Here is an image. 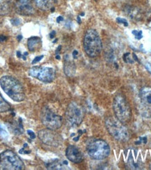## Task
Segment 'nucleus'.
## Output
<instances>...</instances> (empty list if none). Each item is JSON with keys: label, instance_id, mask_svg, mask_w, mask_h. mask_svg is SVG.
Here are the masks:
<instances>
[{"label": "nucleus", "instance_id": "nucleus-1", "mask_svg": "<svg viewBox=\"0 0 151 170\" xmlns=\"http://www.w3.org/2000/svg\"><path fill=\"white\" fill-rule=\"evenodd\" d=\"M0 85L9 97L16 102H22L25 98L22 85L18 80L11 76H3L0 79Z\"/></svg>", "mask_w": 151, "mask_h": 170}, {"label": "nucleus", "instance_id": "nucleus-2", "mask_svg": "<svg viewBox=\"0 0 151 170\" xmlns=\"http://www.w3.org/2000/svg\"><path fill=\"white\" fill-rule=\"evenodd\" d=\"M83 48L86 53L90 57H96L101 53L102 42L96 30L90 29L85 34Z\"/></svg>", "mask_w": 151, "mask_h": 170}, {"label": "nucleus", "instance_id": "nucleus-3", "mask_svg": "<svg viewBox=\"0 0 151 170\" xmlns=\"http://www.w3.org/2000/svg\"><path fill=\"white\" fill-rule=\"evenodd\" d=\"M106 128L109 134L119 142H128L130 138V135L123 123L117 118L108 117L105 121Z\"/></svg>", "mask_w": 151, "mask_h": 170}, {"label": "nucleus", "instance_id": "nucleus-4", "mask_svg": "<svg viewBox=\"0 0 151 170\" xmlns=\"http://www.w3.org/2000/svg\"><path fill=\"white\" fill-rule=\"evenodd\" d=\"M115 115L119 121L123 124L128 123L132 118V109L125 97L119 93L115 96L113 103Z\"/></svg>", "mask_w": 151, "mask_h": 170}, {"label": "nucleus", "instance_id": "nucleus-5", "mask_svg": "<svg viewBox=\"0 0 151 170\" xmlns=\"http://www.w3.org/2000/svg\"><path fill=\"white\" fill-rule=\"evenodd\" d=\"M110 151L109 145L102 140H92L87 146V154L93 160H104L109 156Z\"/></svg>", "mask_w": 151, "mask_h": 170}, {"label": "nucleus", "instance_id": "nucleus-6", "mask_svg": "<svg viewBox=\"0 0 151 170\" xmlns=\"http://www.w3.org/2000/svg\"><path fill=\"white\" fill-rule=\"evenodd\" d=\"M0 164L4 169L22 170L25 168L19 156L10 150H6L0 154Z\"/></svg>", "mask_w": 151, "mask_h": 170}, {"label": "nucleus", "instance_id": "nucleus-7", "mask_svg": "<svg viewBox=\"0 0 151 170\" xmlns=\"http://www.w3.org/2000/svg\"><path fill=\"white\" fill-rule=\"evenodd\" d=\"M41 119L42 124L50 130H55L60 128L62 124V117L55 114L47 107H45L41 110Z\"/></svg>", "mask_w": 151, "mask_h": 170}, {"label": "nucleus", "instance_id": "nucleus-8", "mask_svg": "<svg viewBox=\"0 0 151 170\" xmlns=\"http://www.w3.org/2000/svg\"><path fill=\"white\" fill-rule=\"evenodd\" d=\"M31 77H35L41 82L49 83L55 78V70L51 67H31L28 71Z\"/></svg>", "mask_w": 151, "mask_h": 170}, {"label": "nucleus", "instance_id": "nucleus-9", "mask_svg": "<svg viewBox=\"0 0 151 170\" xmlns=\"http://www.w3.org/2000/svg\"><path fill=\"white\" fill-rule=\"evenodd\" d=\"M66 118L71 124L78 125L83 121L84 112L83 108L75 102L69 105L65 113Z\"/></svg>", "mask_w": 151, "mask_h": 170}, {"label": "nucleus", "instance_id": "nucleus-10", "mask_svg": "<svg viewBox=\"0 0 151 170\" xmlns=\"http://www.w3.org/2000/svg\"><path fill=\"white\" fill-rule=\"evenodd\" d=\"M39 138L45 144L57 147L62 143V138L53 130L44 129L38 132Z\"/></svg>", "mask_w": 151, "mask_h": 170}, {"label": "nucleus", "instance_id": "nucleus-11", "mask_svg": "<svg viewBox=\"0 0 151 170\" xmlns=\"http://www.w3.org/2000/svg\"><path fill=\"white\" fill-rule=\"evenodd\" d=\"M15 10L23 15H31L34 14V8L31 0H14Z\"/></svg>", "mask_w": 151, "mask_h": 170}, {"label": "nucleus", "instance_id": "nucleus-12", "mask_svg": "<svg viewBox=\"0 0 151 170\" xmlns=\"http://www.w3.org/2000/svg\"><path fill=\"white\" fill-rule=\"evenodd\" d=\"M141 105L145 111L151 114V87H145L142 88L139 93Z\"/></svg>", "mask_w": 151, "mask_h": 170}, {"label": "nucleus", "instance_id": "nucleus-13", "mask_svg": "<svg viewBox=\"0 0 151 170\" xmlns=\"http://www.w3.org/2000/svg\"><path fill=\"white\" fill-rule=\"evenodd\" d=\"M66 156L74 163H79L83 160V155L80 149L73 145H69L66 150Z\"/></svg>", "mask_w": 151, "mask_h": 170}, {"label": "nucleus", "instance_id": "nucleus-14", "mask_svg": "<svg viewBox=\"0 0 151 170\" xmlns=\"http://www.w3.org/2000/svg\"><path fill=\"white\" fill-rule=\"evenodd\" d=\"M36 6L43 10H50L54 7L55 0H33Z\"/></svg>", "mask_w": 151, "mask_h": 170}, {"label": "nucleus", "instance_id": "nucleus-15", "mask_svg": "<svg viewBox=\"0 0 151 170\" xmlns=\"http://www.w3.org/2000/svg\"><path fill=\"white\" fill-rule=\"evenodd\" d=\"M41 41L40 38L36 37V36L31 37L29 38L27 41L28 49L31 52L35 51L36 49L39 48V46L41 45Z\"/></svg>", "mask_w": 151, "mask_h": 170}, {"label": "nucleus", "instance_id": "nucleus-16", "mask_svg": "<svg viewBox=\"0 0 151 170\" xmlns=\"http://www.w3.org/2000/svg\"><path fill=\"white\" fill-rule=\"evenodd\" d=\"M76 71L75 65L73 62H71L69 58H65V74H67L69 76H72L74 75Z\"/></svg>", "mask_w": 151, "mask_h": 170}, {"label": "nucleus", "instance_id": "nucleus-17", "mask_svg": "<svg viewBox=\"0 0 151 170\" xmlns=\"http://www.w3.org/2000/svg\"><path fill=\"white\" fill-rule=\"evenodd\" d=\"M64 164H67V161H63V163H60L58 160L51 162L48 164H47V168L50 169H64Z\"/></svg>", "mask_w": 151, "mask_h": 170}, {"label": "nucleus", "instance_id": "nucleus-18", "mask_svg": "<svg viewBox=\"0 0 151 170\" xmlns=\"http://www.w3.org/2000/svg\"><path fill=\"white\" fill-rule=\"evenodd\" d=\"M10 109V105L6 100L2 97V94L0 93V113L6 112Z\"/></svg>", "mask_w": 151, "mask_h": 170}, {"label": "nucleus", "instance_id": "nucleus-19", "mask_svg": "<svg viewBox=\"0 0 151 170\" xmlns=\"http://www.w3.org/2000/svg\"><path fill=\"white\" fill-rule=\"evenodd\" d=\"M10 11L9 4L4 0H0V15H6Z\"/></svg>", "mask_w": 151, "mask_h": 170}, {"label": "nucleus", "instance_id": "nucleus-20", "mask_svg": "<svg viewBox=\"0 0 151 170\" xmlns=\"http://www.w3.org/2000/svg\"><path fill=\"white\" fill-rule=\"evenodd\" d=\"M132 34L135 36V38H136L137 40H140V39H141L143 38L142 31L134 30L132 31Z\"/></svg>", "mask_w": 151, "mask_h": 170}, {"label": "nucleus", "instance_id": "nucleus-21", "mask_svg": "<svg viewBox=\"0 0 151 170\" xmlns=\"http://www.w3.org/2000/svg\"><path fill=\"white\" fill-rule=\"evenodd\" d=\"M129 56H130V54L128 52V53H125L123 55V60L125 63H130V64H132L133 63V60L129 58Z\"/></svg>", "mask_w": 151, "mask_h": 170}, {"label": "nucleus", "instance_id": "nucleus-22", "mask_svg": "<svg viewBox=\"0 0 151 170\" xmlns=\"http://www.w3.org/2000/svg\"><path fill=\"white\" fill-rule=\"evenodd\" d=\"M116 21H117V22L120 23V24L124 25V26H125V27H128V21H127V20L124 19V18H116Z\"/></svg>", "mask_w": 151, "mask_h": 170}, {"label": "nucleus", "instance_id": "nucleus-23", "mask_svg": "<svg viewBox=\"0 0 151 170\" xmlns=\"http://www.w3.org/2000/svg\"><path fill=\"white\" fill-rule=\"evenodd\" d=\"M44 58V55H41V56H37L34 59V60L32 61V62H31V64H36V63L37 62H39V61H40L41 60Z\"/></svg>", "mask_w": 151, "mask_h": 170}, {"label": "nucleus", "instance_id": "nucleus-24", "mask_svg": "<svg viewBox=\"0 0 151 170\" xmlns=\"http://www.w3.org/2000/svg\"><path fill=\"white\" fill-rule=\"evenodd\" d=\"M11 22H12V24L14 25L17 26L18 25H20L21 22H20V20L18 19V18H15V19L11 20Z\"/></svg>", "mask_w": 151, "mask_h": 170}, {"label": "nucleus", "instance_id": "nucleus-25", "mask_svg": "<svg viewBox=\"0 0 151 170\" xmlns=\"http://www.w3.org/2000/svg\"><path fill=\"white\" fill-rule=\"evenodd\" d=\"M27 133L28 135L30 136L31 139H35L36 138V135L34 134V132L31 131V130H27Z\"/></svg>", "mask_w": 151, "mask_h": 170}, {"label": "nucleus", "instance_id": "nucleus-26", "mask_svg": "<svg viewBox=\"0 0 151 170\" xmlns=\"http://www.w3.org/2000/svg\"><path fill=\"white\" fill-rule=\"evenodd\" d=\"M145 69L148 70V71L151 74V64H149V63H147V64H145Z\"/></svg>", "mask_w": 151, "mask_h": 170}, {"label": "nucleus", "instance_id": "nucleus-27", "mask_svg": "<svg viewBox=\"0 0 151 170\" xmlns=\"http://www.w3.org/2000/svg\"><path fill=\"white\" fill-rule=\"evenodd\" d=\"M6 37L4 36H0V42H3L4 41L6 40Z\"/></svg>", "mask_w": 151, "mask_h": 170}, {"label": "nucleus", "instance_id": "nucleus-28", "mask_svg": "<svg viewBox=\"0 0 151 170\" xmlns=\"http://www.w3.org/2000/svg\"><path fill=\"white\" fill-rule=\"evenodd\" d=\"M78 52L77 50H73V57L74 59H76V56L78 55Z\"/></svg>", "mask_w": 151, "mask_h": 170}, {"label": "nucleus", "instance_id": "nucleus-29", "mask_svg": "<svg viewBox=\"0 0 151 170\" xmlns=\"http://www.w3.org/2000/svg\"><path fill=\"white\" fill-rule=\"evenodd\" d=\"M55 31H52V32L50 34V38H53L55 37Z\"/></svg>", "mask_w": 151, "mask_h": 170}, {"label": "nucleus", "instance_id": "nucleus-30", "mask_svg": "<svg viewBox=\"0 0 151 170\" xmlns=\"http://www.w3.org/2000/svg\"><path fill=\"white\" fill-rule=\"evenodd\" d=\"M63 20H64V18H63V17H62V16L57 17V22L59 23V22H61V21H62Z\"/></svg>", "mask_w": 151, "mask_h": 170}, {"label": "nucleus", "instance_id": "nucleus-31", "mask_svg": "<svg viewBox=\"0 0 151 170\" xmlns=\"http://www.w3.org/2000/svg\"><path fill=\"white\" fill-rule=\"evenodd\" d=\"M17 55H18V57H21L23 56L22 54H20V52L19 51H18V52H17Z\"/></svg>", "mask_w": 151, "mask_h": 170}, {"label": "nucleus", "instance_id": "nucleus-32", "mask_svg": "<svg viewBox=\"0 0 151 170\" xmlns=\"http://www.w3.org/2000/svg\"><path fill=\"white\" fill-rule=\"evenodd\" d=\"M56 57L57 59H60V57L59 54H56V57Z\"/></svg>", "mask_w": 151, "mask_h": 170}, {"label": "nucleus", "instance_id": "nucleus-33", "mask_svg": "<svg viewBox=\"0 0 151 170\" xmlns=\"http://www.w3.org/2000/svg\"><path fill=\"white\" fill-rule=\"evenodd\" d=\"M134 59H136V61H138V58H137V57H136V54H134Z\"/></svg>", "mask_w": 151, "mask_h": 170}, {"label": "nucleus", "instance_id": "nucleus-34", "mask_svg": "<svg viewBox=\"0 0 151 170\" xmlns=\"http://www.w3.org/2000/svg\"><path fill=\"white\" fill-rule=\"evenodd\" d=\"M22 36H18V41H20L21 40V39H22Z\"/></svg>", "mask_w": 151, "mask_h": 170}, {"label": "nucleus", "instance_id": "nucleus-35", "mask_svg": "<svg viewBox=\"0 0 151 170\" xmlns=\"http://www.w3.org/2000/svg\"><path fill=\"white\" fill-rule=\"evenodd\" d=\"M77 19H78V23H81V19H80V17H78L77 18Z\"/></svg>", "mask_w": 151, "mask_h": 170}]
</instances>
